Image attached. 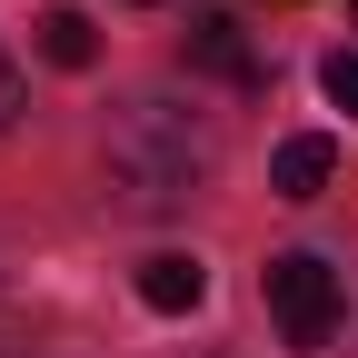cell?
<instances>
[{"label": "cell", "instance_id": "cell-1", "mask_svg": "<svg viewBox=\"0 0 358 358\" xmlns=\"http://www.w3.org/2000/svg\"><path fill=\"white\" fill-rule=\"evenodd\" d=\"M209 169H219V140H209V129L179 110V100H129V110L110 120V140H100V179H110V199L140 209V219L189 209V199L209 189Z\"/></svg>", "mask_w": 358, "mask_h": 358}, {"label": "cell", "instance_id": "cell-2", "mask_svg": "<svg viewBox=\"0 0 358 358\" xmlns=\"http://www.w3.org/2000/svg\"><path fill=\"white\" fill-rule=\"evenodd\" d=\"M259 299H268V319H279L289 348H329L338 338V268L319 249H279L259 268Z\"/></svg>", "mask_w": 358, "mask_h": 358}, {"label": "cell", "instance_id": "cell-3", "mask_svg": "<svg viewBox=\"0 0 358 358\" xmlns=\"http://www.w3.org/2000/svg\"><path fill=\"white\" fill-rule=\"evenodd\" d=\"M329 169H338V140L299 129V140H279V159H268V189H279V199H319Z\"/></svg>", "mask_w": 358, "mask_h": 358}, {"label": "cell", "instance_id": "cell-4", "mask_svg": "<svg viewBox=\"0 0 358 358\" xmlns=\"http://www.w3.org/2000/svg\"><path fill=\"white\" fill-rule=\"evenodd\" d=\"M140 299L159 308V319H189V308L209 299V268L179 259V249H159V259H140Z\"/></svg>", "mask_w": 358, "mask_h": 358}, {"label": "cell", "instance_id": "cell-5", "mask_svg": "<svg viewBox=\"0 0 358 358\" xmlns=\"http://www.w3.org/2000/svg\"><path fill=\"white\" fill-rule=\"evenodd\" d=\"M189 60H199V70H219V80H239V90L259 80V50L239 40V20H229V10H209V20H189Z\"/></svg>", "mask_w": 358, "mask_h": 358}, {"label": "cell", "instance_id": "cell-6", "mask_svg": "<svg viewBox=\"0 0 358 358\" xmlns=\"http://www.w3.org/2000/svg\"><path fill=\"white\" fill-rule=\"evenodd\" d=\"M40 60L50 70H90L100 60V30H90L80 10H40Z\"/></svg>", "mask_w": 358, "mask_h": 358}, {"label": "cell", "instance_id": "cell-7", "mask_svg": "<svg viewBox=\"0 0 358 358\" xmlns=\"http://www.w3.org/2000/svg\"><path fill=\"white\" fill-rule=\"evenodd\" d=\"M319 90H329V100L358 120V50H329V60H319Z\"/></svg>", "mask_w": 358, "mask_h": 358}, {"label": "cell", "instance_id": "cell-8", "mask_svg": "<svg viewBox=\"0 0 358 358\" xmlns=\"http://www.w3.org/2000/svg\"><path fill=\"white\" fill-rule=\"evenodd\" d=\"M10 110H20V70H10V50H0V129H10Z\"/></svg>", "mask_w": 358, "mask_h": 358}, {"label": "cell", "instance_id": "cell-9", "mask_svg": "<svg viewBox=\"0 0 358 358\" xmlns=\"http://www.w3.org/2000/svg\"><path fill=\"white\" fill-rule=\"evenodd\" d=\"M140 10H159V0H140Z\"/></svg>", "mask_w": 358, "mask_h": 358}, {"label": "cell", "instance_id": "cell-10", "mask_svg": "<svg viewBox=\"0 0 358 358\" xmlns=\"http://www.w3.org/2000/svg\"><path fill=\"white\" fill-rule=\"evenodd\" d=\"M348 10H358V0H348Z\"/></svg>", "mask_w": 358, "mask_h": 358}, {"label": "cell", "instance_id": "cell-11", "mask_svg": "<svg viewBox=\"0 0 358 358\" xmlns=\"http://www.w3.org/2000/svg\"><path fill=\"white\" fill-rule=\"evenodd\" d=\"M0 358H10V348H0Z\"/></svg>", "mask_w": 358, "mask_h": 358}]
</instances>
